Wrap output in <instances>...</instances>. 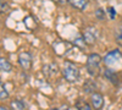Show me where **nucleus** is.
<instances>
[{
	"label": "nucleus",
	"mask_w": 122,
	"mask_h": 110,
	"mask_svg": "<svg viewBox=\"0 0 122 110\" xmlns=\"http://www.w3.org/2000/svg\"><path fill=\"white\" fill-rule=\"evenodd\" d=\"M62 76L68 83H75L79 78V70L78 67L71 61H64L62 66Z\"/></svg>",
	"instance_id": "f257e3e1"
},
{
	"label": "nucleus",
	"mask_w": 122,
	"mask_h": 110,
	"mask_svg": "<svg viewBox=\"0 0 122 110\" xmlns=\"http://www.w3.org/2000/svg\"><path fill=\"white\" fill-rule=\"evenodd\" d=\"M103 61L101 56L97 53H93V54H89L88 58H87V71L90 76L93 77H97L99 73H100V64Z\"/></svg>",
	"instance_id": "f03ea898"
},
{
	"label": "nucleus",
	"mask_w": 122,
	"mask_h": 110,
	"mask_svg": "<svg viewBox=\"0 0 122 110\" xmlns=\"http://www.w3.org/2000/svg\"><path fill=\"white\" fill-rule=\"evenodd\" d=\"M103 61H104V64H105L106 66L116 70L117 67H120V66L122 65V53L118 50V49L111 50V52H109V53L104 56Z\"/></svg>",
	"instance_id": "7ed1b4c3"
},
{
	"label": "nucleus",
	"mask_w": 122,
	"mask_h": 110,
	"mask_svg": "<svg viewBox=\"0 0 122 110\" xmlns=\"http://www.w3.org/2000/svg\"><path fill=\"white\" fill-rule=\"evenodd\" d=\"M83 39H84V42L88 44V45H92V44H94L95 41H97V38H98V31L94 28V27H86L84 28V31H83Z\"/></svg>",
	"instance_id": "20e7f679"
},
{
	"label": "nucleus",
	"mask_w": 122,
	"mask_h": 110,
	"mask_svg": "<svg viewBox=\"0 0 122 110\" xmlns=\"http://www.w3.org/2000/svg\"><path fill=\"white\" fill-rule=\"evenodd\" d=\"M18 63L21 65V67L25 70V71H28V70L32 67V55H30L28 52H22L18 54Z\"/></svg>",
	"instance_id": "39448f33"
},
{
	"label": "nucleus",
	"mask_w": 122,
	"mask_h": 110,
	"mask_svg": "<svg viewBox=\"0 0 122 110\" xmlns=\"http://www.w3.org/2000/svg\"><path fill=\"white\" fill-rule=\"evenodd\" d=\"M90 102H92V105H93L94 109H101L104 106V97L99 92H94V93H92Z\"/></svg>",
	"instance_id": "423d86ee"
},
{
	"label": "nucleus",
	"mask_w": 122,
	"mask_h": 110,
	"mask_svg": "<svg viewBox=\"0 0 122 110\" xmlns=\"http://www.w3.org/2000/svg\"><path fill=\"white\" fill-rule=\"evenodd\" d=\"M104 76L106 77V79H109V81H110L111 83H114V84H117V83H118L120 76H118V73L116 72V70L111 68V67L105 68V71H104Z\"/></svg>",
	"instance_id": "0eeeda50"
},
{
	"label": "nucleus",
	"mask_w": 122,
	"mask_h": 110,
	"mask_svg": "<svg viewBox=\"0 0 122 110\" xmlns=\"http://www.w3.org/2000/svg\"><path fill=\"white\" fill-rule=\"evenodd\" d=\"M67 1L73 9H77L79 11H84L88 6V0H67Z\"/></svg>",
	"instance_id": "6e6552de"
},
{
	"label": "nucleus",
	"mask_w": 122,
	"mask_h": 110,
	"mask_svg": "<svg viewBox=\"0 0 122 110\" xmlns=\"http://www.w3.org/2000/svg\"><path fill=\"white\" fill-rule=\"evenodd\" d=\"M83 89H84L86 93H89V94L94 93L95 89H97L95 81H94V79H87V81L84 82V84H83Z\"/></svg>",
	"instance_id": "1a4fd4ad"
},
{
	"label": "nucleus",
	"mask_w": 122,
	"mask_h": 110,
	"mask_svg": "<svg viewBox=\"0 0 122 110\" xmlns=\"http://www.w3.org/2000/svg\"><path fill=\"white\" fill-rule=\"evenodd\" d=\"M57 72V66L55 64H50V65H45L43 67V73L46 76V77H51L54 75H56Z\"/></svg>",
	"instance_id": "9d476101"
},
{
	"label": "nucleus",
	"mask_w": 122,
	"mask_h": 110,
	"mask_svg": "<svg viewBox=\"0 0 122 110\" xmlns=\"http://www.w3.org/2000/svg\"><path fill=\"white\" fill-rule=\"evenodd\" d=\"M0 68H1L3 72H10L12 70V66H11V64L9 63L7 59L1 58L0 59Z\"/></svg>",
	"instance_id": "9b49d317"
},
{
	"label": "nucleus",
	"mask_w": 122,
	"mask_h": 110,
	"mask_svg": "<svg viewBox=\"0 0 122 110\" xmlns=\"http://www.w3.org/2000/svg\"><path fill=\"white\" fill-rule=\"evenodd\" d=\"M10 105H11L12 109H17V110H22L26 108V104L22 100H12Z\"/></svg>",
	"instance_id": "f8f14e48"
},
{
	"label": "nucleus",
	"mask_w": 122,
	"mask_h": 110,
	"mask_svg": "<svg viewBox=\"0 0 122 110\" xmlns=\"http://www.w3.org/2000/svg\"><path fill=\"white\" fill-rule=\"evenodd\" d=\"M115 41L120 47H122V27H118L115 31Z\"/></svg>",
	"instance_id": "ddd939ff"
},
{
	"label": "nucleus",
	"mask_w": 122,
	"mask_h": 110,
	"mask_svg": "<svg viewBox=\"0 0 122 110\" xmlns=\"http://www.w3.org/2000/svg\"><path fill=\"white\" fill-rule=\"evenodd\" d=\"M76 108H77V109H87V110L92 109V106H90L88 103H86L84 100H82V99H79V100L76 103Z\"/></svg>",
	"instance_id": "4468645a"
},
{
	"label": "nucleus",
	"mask_w": 122,
	"mask_h": 110,
	"mask_svg": "<svg viewBox=\"0 0 122 110\" xmlns=\"http://www.w3.org/2000/svg\"><path fill=\"white\" fill-rule=\"evenodd\" d=\"M95 16H97V18H98V20L103 21V20L105 18V16H106V14H105V11H104V9L98 7V9H97V11H95Z\"/></svg>",
	"instance_id": "2eb2a0df"
},
{
	"label": "nucleus",
	"mask_w": 122,
	"mask_h": 110,
	"mask_svg": "<svg viewBox=\"0 0 122 110\" xmlns=\"http://www.w3.org/2000/svg\"><path fill=\"white\" fill-rule=\"evenodd\" d=\"M7 97H9V93H7V91H6L5 86L1 83V87H0V99H1V100H4V99H6Z\"/></svg>",
	"instance_id": "dca6fc26"
},
{
	"label": "nucleus",
	"mask_w": 122,
	"mask_h": 110,
	"mask_svg": "<svg viewBox=\"0 0 122 110\" xmlns=\"http://www.w3.org/2000/svg\"><path fill=\"white\" fill-rule=\"evenodd\" d=\"M7 11H9V5H7V3L4 1V0H1V12L5 14V12H7Z\"/></svg>",
	"instance_id": "f3484780"
},
{
	"label": "nucleus",
	"mask_w": 122,
	"mask_h": 110,
	"mask_svg": "<svg viewBox=\"0 0 122 110\" xmlns=\"http://www.w3.org/2000/svg\"><path fill=\"white\" fill-rule=\"evenodd\" d=\"M107 10H109V14H110V18H111V20H114V18H115V16H116V11H115V9L110 6Z\"/></svg>",
	"instance_id": "a211bd4d"
},
{
	"label": "nucleus",
	"mask_w": 122,
	"mask_h": 110,
	"mask_svg": "<svg viewBox=\"0 0 122 110\" xmlns=\"http://www.w3.org/2000/svg\"><path fill=\"white\" fill-rule=\"evenodd\" d=\"M53 1H55V3H57V4H64L66 0H53Z\"/></svg>",
	"instance_id": "6ab92c4d"
}]
</instances>
